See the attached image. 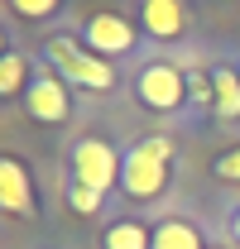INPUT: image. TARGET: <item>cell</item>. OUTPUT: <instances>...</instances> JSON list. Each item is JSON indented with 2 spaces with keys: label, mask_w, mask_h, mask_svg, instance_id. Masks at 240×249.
Instances as JSON below:
<instances>
[{
  "label": "cell",
  "mask_w": 240,
  "mask_h": 249,
  "mask_svg": "<svg viewBox=\"0 0 240 249\" xmlns=\"http://www.w3.org/2000/svg\"><path fill=\"white\" fill-rule=\"evenodd\" d=\"M43 62L58 72L67 87H87V91H101V96L120 87L116 62L96 58L87 43L72 38V34H48V38H43Z\"/></svg>",
  "instance_id": "1"
},
{
  "label": "cell",
  "mask_w": 240,
  "mask_h": 249,
  "mask_svg": "<svg viewBox=\"0 0 240 249\" xmlns=\"http://www.w3.org/2000/svg\"><path fill=\"white\" fill-rule=\"evenodd\" d=\"M168 158H173L168 134H149V139L130 144L125 163H120V192L130 201H159L163 187H168Z\"/></svg>",
  "instance_id": "2"
},
{
  "label": "cell",
  "mask_w": 240,
  "mask_h": 249,
  "mask_svg": "<svg viewBox=\"0 0 240 249\" xmlns=\"http://www.w3.org/2000/svg\"><path fill=\"white\" fill-rule=\"evenodd\" d=\"M135 101L149 106L159 115H178L187 110V67L163 53H149V58L135 67Z\"/></svg>",
  "instance_id": "3"
},
{
  "label": "cell",
  "mask_w": 240,
  "mask_h": 249,
  "mask_svg": "<svg viewBox=\"0 0 240 249\" xmlns=\"http://www.w3.org/2000/svg\"><path fill=\"white\" fill-rule=\"evenodd\" d=\"M120 163H125V154H120L111 139H101V134H87V139H77L72 144V182L91 187V192H111V187H120Z\"/></svg>",
  "instance_id": "4"
},
{
  "label": "cell",
  "mask_w": 240,
  "mask_h": 249,
  "mask_svg": "<svg viewBox=\"0 0 240 249\" xmlns=\"http://www.w3.org/2000/svg\"><path fill=\"white\" fill-rule=\"evenodd\" d=\"M24 115L39 124H67L72 120V87L62 82L48 62H39L24 87Z\"/></svg>",
  "instance_id": "5"
},
{
  "label": "cell",
  "mask_w": 240,
  "mask_h": 249,
  "mask_svg": "<svg viewBox=\"0 0 240 249\" xmlns=\"http://www.w3.org/2000/svg\"><path fill=\"white\" fill-rule=\"evenodd\" d=\"M82 43H87L96 58H130L135 48H140V24L135 19H125L116 10H96L87 24H82Z\"/></svg>",
  "instance_id": "6"
},
{
  "label": "cell",
  "mask_w": 240,
  "mask_h": 249,
  "mask_svg": "<svg viewBox=\"0 0 240 249\" xmlns=\"http://www.w3.org/2000/svg\"><path fill=\"white\" fill-rule=\"evenodd\" d=\"M0 216H39V192L24 158L0 154Z\"/></svg>",
  "instance_id": "7"
},
{
  "label": "cell",
  "mask_w": 240,
  "mask_h": 249,
  "mask_svg": "<svg viewBox=\"0 0 240 249\" xmlns=\"http://www.w3.org/2000/svg\"><path fill=\"white\" fill-rule=\"evenodd\" d=\"M135 24L154 43H178L187 34V24H192V15H187V0H140Z\"/></svg>",
  "instance_id": "8"
},
{
  "label": "cell",
  "mask_w": 240,
  "mask_h": 249,
  "mask_svg": "<svg viewBox=\"0 0 240 249\" xmlns=\"http://www.w3.org/2000/svg\"><path fill=\"white\" fill-rule=\"evenodd\" d=\"M211 87H216V120L221 124H236L240 120V72L231 62H211Z\"/></svg>",
  "instance_id": "9"
},
{
  "label": "cell",
  "mask_w": 240,
  "mask_h": 249,
  "mask_svg": "<svg viewBox=\"0 0 240 249\" xmlns=\"http://www.w3.org/2000/svg\"><path fill=\"white\" fill-rule=\"evenodd\" d=\"M154 249H207V240H202V230L192 220L168 216V220L154 225Z\"/></svg>",
  "instance_id": "10"
},
{
  "label": "cell",
  "mask_w": 240,
  "mask_h": 249,
  "mask_svg": "<svg viewBox=\"0 0 240 249\" xmlns=\"http://www.w3.org/2000/svg\"><path fill=\"white\" fill-rule=\"evenodd\" d=\"M101 245L106 249H154V230L144 220H111L106 225V235H101Z\"/></svg>",
  "instance_id": "11"
},
{
  "label": "cell",
  "mask_w": 240,
  "mask_h": 249,
  "mask_svg": "<svg viewBox=\"0 0 240 249\" xmlns=\"http://www.w3.org/2000/svg\"><path fill=\"white\" fill-rule=\"evenodd\" d=\"M34 67H39V62H29L24 53H15V48H10V53L0 58V101H10L15 91H24V87H29V77H34Z\"/></svg>",
  "instance_id": "12"
},
{
  "label": "cell",
  "mask_w": 240,
  "mask_h": 249,
  "mask_svg": "<svg viewBox=\"0 0 240 249\" xmlns=\"http://www.w3.org/2000/svg\"><path fill=\"white\" fill-rule=\"evenodd\" d=\"M187 110H192V115H211V110H216L211 67H192V72H187Z\"/></svg>",
  "instance_id": "13"
},
{
  "label": "cell",
  "mask_w": 240,
  "mask_h": 249,
  "mask_svg": "<svg viewBox=\"0 0 240 249\" xmlns=\"http://www.w3.org/2000/svg\"><path fill=\"white\" fill-rule=\"evenodd\" d=\"M62 5H67V0H10V10H15L20 19H34V24H43V19H58Z\"/></svg>",
  "instance_id": "14"
},
{
  "label": "cell",
  "mask_w": 240,
  "mask_h": 249,
  "mask_svg": "<svg viewBox=\"0 0 240 249\" xmlns=\"http://www.w3.org/2000/svg\"><path fill=\"white\" fill-rule=\"evenodd\" d=\"M211 178L226 187H240V144H231V149H221L211 158Z\"/></svg>",
  "instance_id": "15"
},
{
  "label": "cell",
  "mask_w": 240,
  "mask_h": 249,
  "mask_svg": "<svg viewBox=\"0 0 240 249\" xmlns=\"http://www.w3.org/2000/svg\"><path fill=\"white\" fill-rule=\"evenodd\" d=\"M67 206H72L77 216H96V211L106 206V196L91 192V187H82V182H67Z\"/></svg>",
  "instance_id": "16"
},
{
  "label": "cell",
  "mask_w": 240,
  "mask_h": 249,
  "mask_svg": "<svg viewBox=\"0 0 240 249\" xmlns=\"http://www.w3.org/2000/svg\"><path fill=\"white\" fill-rule=\"evenodd\" d=\"M226 230H231V240L240 245V201L231 206V211H226Z\"/></svg>",
  "instance_id": "17"
},
{
  "label": "cell",
  "mask_w": 240,
  "mask_h": 249,
  "mask_svg": "<svg viewBox=\"0 0 240 249\" xmlns=\"http://www.w3.org/2000/svg\"><path fill=\"white\" fill-rule=\"evenodd\" d=\"M5 53H10V38H5V29H0V58H5Z\"/></svg>",
  "instance_id": "18"
},
{
  "label": "cell",
  "mask_w": 240,
  "mask_h": 249,
  "mask_svg": "<svg viewBox=\"0 0 240 249\" xmlns=\"http://www.w3.org/2000/svg\"><path fill=\"white\" fill-rule=\"evenodd\" d=\"M231 67H236V72H240V53H236V58H231Z\"/></svg>",
  "instance_id": "19"
},
{
  "label": "cell",
  "mask_w": 240,
  "mask_h": 249,
  "mask_svg": "<svg viewBox=\"0 0 240 249\" xmlns=\"http://www.w3.org/2000/svg\"><path fill=\"white\" fill-rule=\"evenodd\" d=\"M207 249H221V245H207Z\"/></svg>",
  "instance_id": "20"
}]
</instances>
